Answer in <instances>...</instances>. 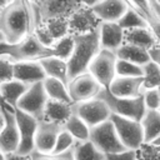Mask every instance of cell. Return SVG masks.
I'll use <instances>...</instances> for the list:
<instances>
[{"label":"cell","instance_id":"obj_21","mask_svg":"<svg viewBox=\"0 0 160 160\" xmlns=\"http://www.w3.org/2000/svg\"><path fill=\"white\" fill-rule=\"evenodd\" d=\"M72 114H74L72 104H68V102H64V101L49 99L48 104L45 106V111H44V120L64 125L66 122V120Z\"/></svg>","mask_w":160,"mask_h":160},{"label":"cell","instance_id":"obj_19","mask_svg":"<svg viewBox=\"0 0 160 160\" xmlns=\"http://www.w3.org/2000/svg\"><path fill=\"white\" fill-rule=\"evenodd\" d=\"M125 30L119 22L101 21L100 24V41L101 48L111 51H116L124 44Z\"/></svg>","mask_w":160,"mask_h":160},{"label":"cell","instance_id":"obj_4","mask_svg":"<svg viewBox=\"0 0 160 160\" xmlns=\"http://www.w3.org/2000/svg\"><path fill=\"white\" fill-rule=\"evenodd\" d=\"M96 98L102 99L109 105L112 114H116V115H120L124 118L141 121L146 112L144 95H141L139 98H134V99L116 98L110 92V90L108 88H102Z\"/></svg>","mask_w":160,"mask_h":160},{"label":"cell","instance_id":"obj_45","mask_svg":"<svg viewBox=\"0 0 160 160\" xmlns=\"http://www.w3.org/2000/svg\"><path fill=\"white\" fill-rule=\"evenodd\" d=\"M11 0H1V6H4V5H6L8 2H10Z\"/></svg>","mask_w":160,"mask_h":160},{"label":"cell","instance_id":"obj_28","mask_svg":"<svg viewBox=\"0 0 160 160\" xmlns=\"http://www.w3.org/2000/svg\"><path fill=\"white\" fill-rule=\"evenodd\" d=\"M64 128L74 136L75 140L78 141H85L90 140V130L91 128L76 114H72L66 122L64 124Z\"/></svg>","mask_w":160,"mask_h":160},{"label":"cell","instance_id":"obj_24","mask_svg":"<svg viewBox=\"0 0 160 160\" xmlns=\"http://www.w3.org/2000/svg\"><path fill=\"white\" fill-rule=\"evenodd\" d=\"M115 54H116L118 59L128 60L130 62H134V64H138L141 66H144L145 64H148L151 60L149 50L142 49L136 45L125 44V42L115 51Z\"/></svg>","mask_w":160,"mask_h":160},{"label":"cell","instance_id":"obj_25","mask_svg":"<svg viewBox=\"0 0 160 160\" xmlns=\"http://www.w3.org/2000/svg\"><path fill=\"white\" fill-rule=\"evenodd\" d=\"M141 125L144 129L145 142L150 144L160 136V109H146Z\"/></svg>","mask_w":160,"mask_h":160},{"label":"cell","instance_id":"obj_42","mask_svg":"<svg viewBox=\"0 0 160 160\" xmlns=\"http://www.w3.org/2000/svg\"><path fill=\"white\" fill-rule=\"evenodd\" d=\"M149 52H150V58H151V60L155 61L158 65H160V45H158V46L150 49Z\"/></svg>","mask_w":160,"mask_h":160},{"label":"cell","instance_id":"obj_35","mask_svg":"<svg viewBox=\"0 0 160 160\" xmlns=\"http://www.w3.org/2000/svg\"><path fill=\"white\" fill-rule=\"evenodd\" d=\"M138 160H160V146L144 142L138 149Z\"/></svg>","mask_w":160,"mask_h":160},{"label":"cell","instance_id":"obj_3","mask_svg":"<svg viewBox=\"0 0 160 160\" xmlns=\"http://www.w3.org/2000/svg\"><path fill=\"white\" fill-rule=\"evenodd\" d=\"M1 58L11 62L19 61H39L48 56H54L52 48L44 45L35 32L28 35L18 44L1 42Z\"/></svg>","mask_w":160,"mask_h":160},{"label":"cell","instance_id":"obj_38","mask_svg":"<svg viewBox=\"0 0 160 160\" xmlns=\"http://www.w3.org/2000/svg\"><path fill=\"white\" fill-rule=\"evenodd\" d=\"M0 80L10 81L14 79V62L0 56Z\"/></svg>","mask_w":160,"mask_h":160},{"label":"cell","instance_id":"obj_7","mask_svg":"<svg viewBox=\"0 0 160 160\" xmlns=\"http://www.w3.org/2000/svg\"><path fill=\"white\" fill-rule=\"evenodd\" d=\"M90 140L104 154H112L126 150L121 142L114 122L109 119L90 130Z\"/></svg>","mask_w":160,"mask_h":160},{"label":"cell","instance_id":"obj_27","mask_svg":"<svg viewBox=\"0 0 160 160\" xmlns=\"http://www.w3.org/2000/svg\"><path fill=\"white\" fill-rule=\"evenodd\" d=\"M44 86H45L49 99L72 104V100H71L69 90H68V85L65 82H62L58 79H54V78H46L44 80Z\"/></svg>","mask_w":160,"mask_h":160},{"label":"cell","instance_id":"obj_18","mask_svg":"<svg viewBox=\"0 0 160 160\" xmlns=\"http://www.w3.org/2000/svg\"><path fill=\"white\" fill-rule=\"evenodd\" d=\"M130 9L126 0H101L92 10L101 21L118 22Z\"/></svg>","mask_w":160,"mask_h":160},{"label":"cell","instance_id":"obj_39","mask_svg":"<svg viewBox=\"0 0 160 160\" xmlns=\"http://www.w3.org/2000/svg\"><path fill=\"white\" fill-rule=\"evenodd\" d=\"M105 160H138V150L126 149L119 152L105 154Z\"/></svg>","mask_w":160,"mask_h":160},{"label":"cell","instance_id":"obj_5","mask_svg":"<svg viewBox=\"0 0 160 160\" xmlns=\"http://www.w3.org/2000/svg\"><path fill=\"white\" fill-rule=\"evenodd\" d=\"M31 5L38 26L51 19H69L70 15L82 6V2L81 0H42Z\"/></svg>","mask_w":160,"mask_h":160},{"label":"cell","instance_id":"obj_14","mask_svg":"<svg viewBox=\"0 0 160 160\" xmlns=\"http://www.w3.org/2000/svg\"><path fill=\"white\" fill-rule=\"evenodd\" d=\"M68 21H69L70 34L72 35H80L94 31L101 24V20L96 16L92 8L85 5L80 6L72 15H70Z\"/></svg>","mask_w":160,"mask_h":160},{"label":"cell","instance_id":"obj_23","mask_svg":"<svg viewBox=\"0 0 160 160\" xmlns=\"http://www.w3.org/2000/svg\"><path fill=\"white\" fill-rule=\"evenodd\" d=\"M46 72L48 78L58 79L66 85L69 84V66L68 61L56 56H48L39 60Z\"/></svg>","mask_w":160,"mask_h":160},{"label":"cell","instance_id":"obj_47","mask_svg":"<svg viewBox=\"0 0 160 160\" xmlns=\"http://www.w3.org/2000/svg\"><path fill=\"white\" fill-rule=\"evenodd\" d=\"M156 1H158V2H159V4H160V0H156Z\"/></svg>","mask_w":160,"mask_h":160},{"label":"cell","instance_id":"obj_36","mask_svg":"<svg viewBox=\"0 0 160 160\" xmlns=\"http://www.w3.org/2000/svg\"><path fill=\"white\" fill-rule=\"evenodd\" d=\"M30 159L31 160H75L72 148L61 154H42L35 150L30 154Z\"/></svg>","mask_w":160,"mask_h":160},{"label":"cell","instance_id":"obj_11","mask_svg":"<svg viewBox=\"0 0 160 160\" xmlns=\"http://www.w3.org/2000/svg\"><path fill=\"white\" fill-rule=\"evenodd\" d=\"M48 100H49V96L46 94L44 81H40L29 86L28 91L19 100L16 108L32 115L40 121L44 119V111H45Z\"/></svg>","mask_w":160,"mask_h":160},{"label":"cell","instance_id":"obj_17","mask_svg":"<svg viewBox=\"0 0 160 160\" xmlns=\"http://www.w3.org/2000/svg\"><path fill=\"white\" fill-rule=\"evenodd\" d=\"M46 72L40 61H19L14 62V79L20 80L28 85L44 81Z\"/></svg>","mask_w":160,"mask_h":160},{"label":"cell","instance_id":"obj_26","mask_svg":"<svg viewBox=\"0 0 160 160\" xmlns=\"http://www.w3.org/2000/svg\"><path fill=\"white\" fill-rule=\"evenodd\" d=\"M75 160H105V154L91 140L75 141L72 146Z\"/></svg>","mask_w":160,"mask_h":160},{"label":"cell","instance_id":"obj_8","mask_svg":"<svg viewBox=\"0 0 160 160\" xmlns=\"http://www.w3.org/2000/svg\"><path fill=\"white\" fill-rule=\"evenodd\" d=\"M110 120L114 122L119 138L126 149L138 150L145 142L141 121L124 118L116 114H111Z\"/></svg>","mask_w":160,"mask_h":160},{"label":"cell","instance_id":"obj_2","mask_svg":"<svg viewBox=\"0 0 160 160\" xmlns=\"http://www.w3.org/2000/svg\"><path fill=\"white\" fill-rule=\"evenodd\" d=\"M75 48L72 55L68 60L69 66V80L86 72L94 58L100 52L101 41H100V26L90 32L74 35Z\"/></svg>","mask_w":160,"mask_h":160},{"label":"cell","instance_id":"obj_6","mask_svg":"<svg viewBox=\"0 0 160 160\" xmlns=\"http://www.w3.org/2000/svg\"><path fill=\"white\" fill-rule=\"evenodd\" d=\"M20 146V131L15 115V109L2 104L1 109V131H0V152L4 155L18 152Z\"/></svg>","mask_w":160,"mask_h":160},{"label":"cell","instance_id":"obj_15","mask_svg":"<svg viewBox=\"0 0 160 160\" xmlns=\"http://www.w3.org/2000/svg\"><path fill=\"white\" fill-rule=\"evenodd\" d=\"M62 128L64 125L61 124L48 121L44 119L40 120L35 135V150L42 154H51Z\"/></svg>","mask_w":160,"mask_h":160},{"label":"cell","instance_id":"obj_31","mask_svg":"<svg viewBox=\"0 0 160 160\" xmlns=\"http://www.w3.org/2000/svg\"><path fill=\"white\" fill-rule=\"evenodd\" d=\"M118 22L124 30H130L136 28H149L148 21L144 19V16L132 8H130Z\"/></svg>","mask_w":160,"mask_h":160},{"label":"cell","instance_id":"obj_1","mask_svg":"<svg viewBox=\"0 0 160 160\" xmlns=\"http://www.w3.org/2000/svg\"><path fill=\"white\" fill-rule=\"evenodd\" d=\"M36 21L29 0H11L1 6L0 38L1 42L18 44L35 31Z\"/></svg>","mask_w":160,"mask_h":160},{"label":"cell","instance_id":"obj_12","mask_svg":"<svg viewBox=\"0 0 160 160\" xmlns=\"http://www.w3.org/2000/svg\"><path fill=\"white\" fill-rule=\"evenodd\" d=\"M101 89L102 85L89 71L70 79L68 84V90L72 100V104L96 98Z\"/></svg>","mask_w":160,"mask_h":160},{"label":"cell","instance_id":"obj_16","mask_svg":"<svg viewBox=\"0 0 160 160\" xmlns=\"http://www.w3.org/2000/svg\"><path fill=\"white\" fill-rule=\"evenodd\" d=\"M142 84H144V76H138V78L116 76L108 89L116 98L134 99L144 95Z\"/></svg>","mask_w":160,"mask_h":160},{"label":"cell","instance_id":"obj_34","mask_svg":"<svg viewBox=\"0 0 160 160\" xmlns=\"http://www.w3.org/2000/svg\"><path fill=\"white\" fill-rule=\"evenodd\" d=\"M126 1L130 5V8L135 9L138 12H140L146 21H149L154 18H158L152 11L149 0H126Z\"/></svg>","mask_w":160,"mask_h":160},{"label":"cell","instance_id":"obj_33","mask_svg":"<svg viewBox=\"0 0 160 160\" xmlns=\"http://www.w3.org/2000/svg\"><path fill=\"white\" fill-rule=\"evenodd\" d=\"M75 141L76 140L74 139V136L65 128H62V130L60 131V134L58 136V140H56L54 151L51 154H61V152H65V151L70 150L74 146Z\"/></svg>","mask_w":160,"mask_h":160},{"label":"cell","instance_id":"obj_30","mask_svg":"<svg viewBox=\"0 0 160 160\" xmlns=\"http://www.w3.org/2000/svg\"><path fill=\"white\" fill-rule=\"evenodd\" d=\"M51 48H52L54 56L68 61L70 59V56L72 55V51L75 48V38L72 34H69V35L56 40Z\"/></svg>","mask_w":160,"mask_h":160},{"label":"cell","instance_id":"obj_22","mask_svg":"<svg viewBox=\"0 0 160 160\" xmlns=\"http://www.w3.org/2000/svg\"><path fill=\"white\" fill-rule=\"evenodd\" d=\"M29 86L30 85L20 80H16V79L0 82V94H1L4 102L15 109L21 96L28 91Z\"/></svg>","mask_w":160,"mask_h":160},{"label":"cell","instance_id":"obj_13","mask_svg":"<svg viewBox=\"0 0 160 160\" xmlns=\"http://www.w3.org/2000/svg\"><path fill=\"white\" fill-rule=\"evenodd\" d=\"M15 115L20 131V146L16 154L28 156L35 151V135L39 126V120L18 108H15Z\"/></svg>","mask_w":160,"mask_h":160},{"label":"cell","instance_id":"obj_48","mask_svg":"<svg viewBox=\"0 0 160 160\" xmlns=\"http://www.w3.org/2000/svg\"><path fill=\"white\" fill-rule=\"evenodd\" d=\"M159 91H160V88H159Z\"/></svg>","mask_w":160,"mask_h":160},{"label":"cell","instance_id":"obj_37","mask_svg":"<svg viewBox=\"0 0 160 160\" xmlns=\"http://www.w3.org/2000/svg\"><path fill=\"white\" fill-rule=\"evenodd\" d=\"M144 100L146 109H160V91L159 89H150L144 91Z\"/></svg>","mask_w":160,"mask_h":160},{"label":"cell","instance_id":"obj_43","mask_svg":"<svg viewBox=\"0 0 160 160\" xmlns=\"http://www.w3.org/2000/svg\"><path fill=\"white\" fill-rule=\"evenodd\" d=\"M101 0H81V2H82V5H85V6H89V8H94L96 4H99Z\"/></svg>","mask_w":160,"mask_h":160},{"label":"cell","instance_id":"obj_40","mask_svg":"<svg viewBox=\"0 0 160 160\" xmlns=\"http://www.w3.org/2000/svg\"><path fill=\"white\" fill-rule=\"evenodd\" d=\"M148 25L160 44V18H154L148 21Z\"/></svg>","mask_w":160,"mask_h":160},{"label":"cell","instance_id":"obj_41","mask_svg":"<svg viewBox=\"0 0 160 160\" xmlns=\"http://www.w3.org/2000/svg\"><path fill=\"white\" fill-rule=\"evenodd\" d=\"M1 160H31V159H30V155L22 156L15 152V154H8V155L1 154Z\"/></svg>","mask_w":160,"mask_h":160},{"label":"cell","instance_id":"obj_9","mask_svg":"<svg viewBox=\"0 0 160 160\" xmlns=\"http://www.w3.org/2000/svg\"><path fill=\"white\" fill-rule=\"evenodd\" d=\"M116 62L118 56L115 51L101 49L100 52L91 61L88 71L102 85V88H109L114 81L116 75Z\"/></svg>","mask_w":160,"mask_h":160},{"label":"cell","instance_id":"obj_29","mask_svg":"<svg viewBox=\"0 0 160 160\" xmlns=\"http://www.w3.org/2000/svg\"><path fill=\"white\" fill-rule=\"evenodd\" d=\"M142 68H144V84H142L144 91L150 89H159L160 88V65L150 60Z\"/></svg>","mask_w":160,"mask_h":160},{"label":"cell","instance_id":"obj_46","mask_svg":"<svg viewBox=\"0 0 160 160\" xmlns=\"http://www.w3.org/2000/svg\"><path fill=\"white\" fill-rule=\"evenodd\" d=\"M31 4H38V2H40V1H42V0H29Z\"/></svg>","mask_w":160,"mask_h":160},{"label":"cell","instance_id":"obj_32","mask_svg":"<svg viewBox=\"0 0 160 160\" xmlns=\"http://www.w3.org/2000/svg\"><path fill=\"white\" fill-rule=\"evenodd\" d=\"M116 75L118 76H126V78L144 76V68L141 65L130 62L128 60L118 59V62H116Z\"/></svg>","mask_w":160,"mask_h":160},{"label":"cell","instance_id":"obj_20","mask_svg":"<svg viewBox=\"0 0 160 160\" xmlns=\"http://www.w3.org/2000/svg\"><path fill=\"white\" fill-rule=\"evenodd\" d=\"M124 42L136 45V46H140L146 50H150V49L160 45L158 39L150 30V28H136V29L125 30Z\"/></svg>","mask_w":160,"mask_h":160},{"label":"cell","instance_id":"obj_10","mask_svg":"<svg viewBox=\"0 0 160 160\" xmlns=\"http://www.w3.org/2000/svg\"><path fill=\"white\" fill-rule=\"evenodd\" d=\"M72 111L74 114L79 115L90 128L109 120L112 114L109 105L100 98L72 104Z\"/></svg>","mask_w":160,"mask_h":160},{"label":"cell","instance_id":"obj_44","mask_svg":"<svg viewBox=\"0 0 160 160\" xmlns=\"http://www.w3.org/2000/svg\"><path fill=\"white\" fill-rule=\"evenodd\" d=\"M150 144H152V145H156V146H160V136H158L154 141H151Z\"/></svg>","mask_w":160,"mask_h":160}]
</instances>
